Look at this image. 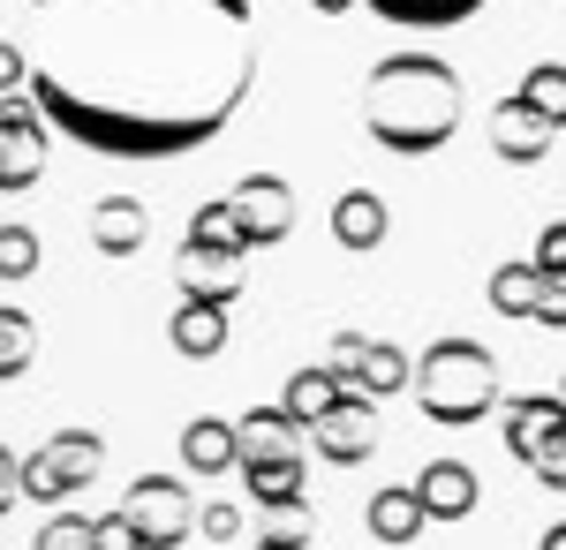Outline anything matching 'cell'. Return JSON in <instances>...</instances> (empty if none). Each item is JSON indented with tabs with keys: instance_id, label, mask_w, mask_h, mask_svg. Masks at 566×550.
<instances>
[{
	"instance_id": "10",
	"label": "cell",
	"mask_w": 566,
	"mask_h": 550,
	"mask_svg": "<svg viewBox=\"0 0 566 550\" xmlns=\"http://www.w3.org/2000/svg\"><path fill=\"white\" fill-rule=\"evenodd\" d=\"M45 114L23 98V91H8L0 98V189H31L45 173Z\"/></svg>"
},
{
	"instance_id": "1",
	"label": "cell",
	"mask_w": 566,
	"mask_h": 550,
	"mask_svg": "<svg viewBox=\"0 0 566 550\" xmlns=\"http://www.w3.org/2000/svg\"><path fill=\"white\" fill-rule=\"evenodd\" d=\"M23 84L98 159H189L258 91L250 0H23Z\"/></svg>"
},
{
	"instance_id": "19",
	"label": "cell",
	"mask_w": 566,
	"mask_h": 550,
	"mask_svg": "<svg viewBox=\"0 0 566 550\" xmlns=\"http://www.w3.org/2000/svg\"><path fill=\"white\" fill-rule=\"evenodd\" d=\"M242 483H250V506L295 512L303 506V453H287V461H242Z\"/></svg>"
},
{
	"instance_id": "27",
	"label": "cell",
	"mask_w": 566,
	"mask_h": 550,
	"mask_svg": "<svg viewBox=\"0 0 566 550\" xmlns=\"http://www.w3.org/2000/svg\"><path fill=\"white\" fill-rule=\"evenodd\" d=\"M39 550H98V520H84V512H61V520H45Z\"/></svg>"
},
{
	"instance_id": "13",
	"label": "cell",
	"mask_w": 566,
	"mask_h": 550,
	"mask_svg": "<svg viewBox=\"0 0 566 550\" xmlns=\"http://www.w3.org/2000/svg\"><path fill=\"white\" fill-rule=\"evenodd\" d=\"M408 483H416V498H423V520H469L476 498H483V483H476L469 461H423Z\"/></svg>"
},
{
	"instance_id": "12",
	"label": "cell",
	"mask_w": 566,
	"mask_h": 550,
	"mask_svg": "<svg viewBox=\"0 0 566 550\" xmlns=\"http://www.w3.org/2000/svg\"><path fill=\"white\" fill-rule=\"evenodd\" d=\"M483 136H491V151H499L506 167H544V159H552V136H559V128L544 121L536 106H522V98L506 91V98H499V106L483 114Z\"/></svg>"
},
{
	"instance_id": "5",
	"label": "cell",
	"mask_w": 566,
	"mask_h": 550,
	"mask_svg": "<svg viewBox=\"0 0 566 550\" xmlns=\"http://www.w3.org/2000/svg\"><path fill=\"white\" fill-rule=\"evenodd\" d=\"M506 415V453L544 483V490H559L566 498V400L559 392H522V400H506L499 408Z\"/></svg>"
},
{
	"instance_id": "2",
	"label": "cell",
	"mask_w": 566,
	"mask_h": 550,
	"mask_svg": "<svg viewBox=\"0 0 566 550\" xmlns=\"http://www.w3.org/2000/svg\"><path fill=\"white\" fill-rule=\"evenodd\" d=\"M469 91L453 76V61L438 53H386L363 76V136L392 159H431L461 136Z\"/></svg>"
},
{
	"instance_id": "29",
	"label": "cell",
	"mask_w": 566,
	"mask_h": 550,
	"mask_svg": "<svg viewBox=\"0 0 566 550\" xmlns=\"http://www.w3.org/2000/svg\"><path fill=\"white\" fill-rule=\"evenodd\" d=\"M536 325L566 332V279H544V302H536Z\"/></svg>"
},
{
	"instance_id": "31",
	"label": "cell",
	"mask_w": 566,
	"mask_h": 550,
	"mask_svg": "<svg viewBox=\"0 0 566 550\" xmlns=\"http://www.w3.org/2000/svg\"><path fill=\"white\" fill-rule=\"evenodd\" d=\"M15 498H23V467H15V453L0 445V512L15 506Z\"/></svg>"
},
{
	"instance_id": "36",
	"label": "cell",
	"mask_w": 566,
	"mask_h": 550,
	"mask_svg": "<svg viewBox=\"0 0 566 550\" xmlns=\"http://www.w3.org/2000/svg\"><path fill=\"white\" fill-rule=\"evenodd\" d=\"M559 400H566V370H559Z\"/></svg>"
},
{
	"instance_id": "11",
	"label": "cell",
	"mask_w": 566,
	"mask_h": 550,
	"mask_svg": "<svg viewBox=\"0 0 566 550\" xmlns=\"http://www.w3.org/2000/svg\"><path fill=\"white\" fill-rule=\"evenodd\" d=\"M333 355H340V362H333V370H340V384H348V392H363V400L408 392V378H416V362H408L392 339H340Z\"/></svg>"
},
{
	"instance_id": "21",
	"label": "cell",
	"mask_w": 566,
	"mask_h": 550,
	"mask_svg": "<svg viewBox=\"0 0 566 550\" xmlns=\"http://www.w3.org/2000/svg\"><path fill=\"white\" fill-rule=\"evenodd\" d=\"M144 234H151V212L136 204V197H106L98 212H91V242L106 256H129V250H144Z\"/></svg>"
},
{
	"instance_id": "7",
	"label": "cell",
	"mask_w": 566,
	"mask_h": 550,
	"mask_svg": "<svg viewBox=\"0 0 566 550\" xmlns=\"http://www.w3.org/2000/svg\"><path fill=\"white\" fill-rule=\"evenodd\" d=\"M122 520L136 528L144 550H175L189 536V520H197V498H189L181 475H136L129 498H122Z\"/></svg>"
},
{
	"instance_id": "16",
	"label": "cell",
	"mask_w": 566,
	"mask_h": 550,
	"mask_svg": "<svg viewBox=\"0 0 566 550\" xmlns=\"http://www.w3.org/2000/svg\"><path fill=\"white\" fill-rule=\"evenodd\" d=\"M181 467L189 475H227V467H242V445H234V423H219V415H197V423L181 430Z\"/></svg>"
},
{
	"instance_id": "18",
	"label": "cell",
	"mask_w": 566,
	"mask_h": 550,
	"mask_svg": "<svg viewBox=\"0 0 566 550\" xmlns=\"http://www.w3.org/2000/svg\"><path fill=\"white\" fill-rule=\"evenodd\" d=\"M370 536L378 543H416L423 536V498H416V483H386V490H370Z\"/></svg>"
},
{
	"instance_id": "33",
	"label": "cell",
	"mask_w": 566,
	"mask_h": 550,
	"mask_svg": "<svg viewBox=\"0 0 566 550\" xmlns=\"http://www.w3.org/2000/svg\"><path fill=\"white\" fill-rule=\"evenodd\" d=\"M258 550H303V536H264Z\"/></svg>"
},
{
	"instance_id": "8",
	"label": "cell",
	"mask_w": 566,
	"mask_h": 550,
	"mask_svg": "<svg viewBox=\"0 0 566 550\" xmlns=\"http://www.w3.org/2000/svg\"><path fill=\"white\" fill-rule=\"evenodd\" d=\"M227 212H234L242 250H272V242H287V234H295V189H287L280 173H250V181H234Z\"/></svg>"
},
{
	"instance_id": "9",
	"label": "cell",
	"mask_w": 566,
	"mask_h": 550,
	"mask_svg": "<svg viewBox=\"0 0 566 550\" xmlns=\"http://www.w3.org/2000/svg\"><path fill=\"white\" fill-rule=\"evenodd\" d=\"M310 445H317V461H333V467H363L378 453V400L340 392V400L310 423Z\"/></svg>"
},
{
	"instance_id": "23",
	"label": "cell",
	"mask_w": 566,
	"mask_h": 550,
	"mask_svg": "<svg viewBox=\"0 0 566 550\" xmlns=\"http://www.w3.org/2000/svg\"><path fill=\"white\" fill-rule=\"evenodd\" d=\"M536 302H544V272H536L528 256L491 272V309H499V317H536Z\"/></svg>"
},
{
	"instance_id": "34",
	"label": "cell",
	"mask_w": 566,
	"mask_h": 550,
	"mask_svg": "<svg viewBox=\"0 0 566 550\" xmlns=\"http://www.w3.org/2000/svg\"><path fill=\"white\" fill-rule=\"evenodd\" d=\"M544 550H566V520H559V528H544Z\"/></svg>"
},
{
	"instance_id": "32",
	"label": "cell",
	"mask_w": 566,
	"mask_h": 550,
	"mask_svg": "<svg viewBox=\"0 0 566 550\" xmlns=\"http://www.w3.org/2000/svg\"><path fill=\"white\" fill-rule=\"evenodd\" d=\"M15 76H23V45H0V91H15Z\"/></svg>"
},
{
	"instance_id": "14",
	"label": "cell",
	"mask_w": 566,
	"mask_h": 550,
	"mask_svg": "<svg viewBox=\"0 0 566 550\" xmlns=\"http://www.w3.org/2000/svg\"><path fill=\"white\" fill-rule=\"evenodd\" d=\"M386 234H392V212H386L378 189H348V197H333V242H340V250L370 256Z\"/></svg>"
},
{
	"instance_id": "15",
	"label": "cell",
	"mask_w": 566,
	"mask_h": 550,
	"mask_svg": "<svg viewBox=\"0 0 566 550\" xmlns=\"http://www.w3.org/2000/svg\"><path fill=\"white\" fill-rule=\"evenodd\" d=\"M234 445H242V461H287V453H303V423L287 408H250L234 423Z\"/></svg>"
},
{
	"instance_id": "20",
	"label": "cell",
	"mask_w": 566,
	"mask_h": 550,
	"mask_svg": "<svg viewBox=\"0 0 566 550\" xmlns=\"http://www.w3.org/2000/svg\"><path fill=\"white\" fill-rule=\"evenodd\" d=\"M363 8L400 23V31H453V23L483 15V0H363Z\"/></svg>"
},
{
	"instance_id": "35",
	"label": "cell",
	"mask_w": 566,
	"mask_h": 550,
	"mask_svg": "<svg viewBox=\"0 0 566 550\" xmlns=\"http://www.w3.org/2000/svg\"><path fill=\"white\" fill-rule=\"evenodd\" d=\"M310 8H317V15H340V8H355V0H310Z\"/></svg>"
},
{
	"instance_id": "17",
	"label": "cell",
	"mask_w": 566,
	"mask_h": 550,
	"mask_svg": "<svg viewBox=\"0 0 566 550\" xmlns=\"http://www.w3.org/2000/svg\"><path fill=\"white\" fill-rule=\"evenodd\" d=\"M167 339H175V355H189V362H212L219 347H227V302H181Z\"/></svg>"
},
{
	"instance_id": "3",
	"label": "cell",
	"mask_w": 566,
	"mask_h": 550,
	"mask_svg": "<svg viewBox=\"0 0 566 550\" xmlns=\"http://www.w3.org/2000/svg\"><path fill=\"white\" fill-rule=\"evenodd\" d=\"M408 392H416L423 423H438V430H469V423H483V415L506 408V392H499V355H491L483 339H461V332L431 339V347L416 355Z\"/></svg>"
},
{
	"instance_id": "6",
	"label": "cell",
	"mask_w": 566,
	"mask_h": 550,
	"mask_svg": "<svg viewBox=\"0 0 566 550\" xmlns=\"http://www.w3.org/2000/svg\"><path fill=\"white\" fill-rule=\"evenodd\" d=\"M98 467H106V445H98V430H53L39 453L23 461V498H45V506H61L69 490H84Z\"/></svg>"
},
{
	"instance_id": "25",
	"label": "cell",
	"mask_w": 566,
	"mask_h": 550,
	"mask_svg": "<svg viewBox=\"0 0 566 550\" xmlns=\"http://www.w3.org/2000/svg\"><path fill=\"white\" fill-rule=\"evenodd\" d=\"M31 355H39V325H31V309L0 302V384L23 378V370H31Z\"/></svg>"
},
{
	"instance_id": "30",
	"label": "cell",
	"mask_w": 566,
	"mask_h": 550,
	"mask_svg": "<svg viewBox=\"0 0 566 550\" xmlns=\"http://www.w3.org/2000/svg\"><path fill=\"white\" fill-rule=\"evenodd\" d=\"M98 550H144V543H136V528L122 512H106V520H98Z\"/></svg>"
},
{
	"instance_id": "4",
	"label": "cell",
	"mask_w": 566,
	"mask_h": 550,
	"mask_svg": "<svg viewBox=\"0 0 566 550\" xmlns=\"http://www.w3.org/2000/svg\"><path fill=\"white\" fill-rule=\"evenodd\" d=\"M242 264H250V250H242L234 212H227V197H219V204H205V212L189 219V242H181V256H175L181 302H234L242 295Z\"/></svg>"
},
{
	"instance_id": "22",
	"label": "cell",
	"mask_w": 566,
	"mask_h": 550,
	"mask_svg": "<svg viewBox=\"0 0 566 550\" xmlns=\"http://www.w3.org/2000/svg\"><path fill=\"white\" fill-rule=\"evenodd\" d=\"M340 392H348V384H340V370H333V362H303V370L287 378V392H280V408L310 430L325 408H333V400H340Z\"/></svg>"
},
{
	"instance_id": "26",
	"label": "cell",
	"mask_w": 566,
	"mask_h": 550,
	"mask_svg": "<svg viewBox=\"0 0 566 550\" xmlns=\"http://www.w3.org/2000/svg\"><path fill=\"white\" fill-rule=\"evenodd\" d=\"M39 272V234L31 226H0V279H31Z\"/></svg>"
},
{
	"instance_id": "28",
	"label": "cell",
	"mask_w": 566,
	"mask_h": 550,
	"mask_svg": "<svg viewBox=\"0 0 566 550\" xmlns=\"http://www.w3.org/2000/svg\"><path fill=\"white\" fill-rule=\"evenodd\" d=\"M528 264H536L544 279H566V219H559V226H544V234H536V250H528Z\"/></svg>"
},
{
	"instance_id": "24",
	"label": "cell",
	"mask_w": 566,
	"mask_h": 550,
	"mask_svg": "<svg viewBox=\"0 0 566 550\" xmlns=\"http://www.w3.org/2000/svg\"><path fill=\"white\" fill-rule=\"evenodd\" d=\"M522 106H536L552 128H566V61H528V76L514 84Z\"/></svg>"
}]
</instances>
